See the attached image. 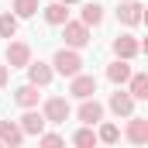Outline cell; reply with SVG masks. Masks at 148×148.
<instances>
[{
  "label": "cell",
  "mask_w": 148,
  "mask_h": 148,
  "mask_svg": "<svg viewBox=\"0 0 148 148\" xmlns=\"http://www.w3.org/2000/svg\"><path fill=\"white\" fill-rule=\"evenodd\" d=\"M52 69L59 76H76L83 73V59H79V48H59L55 59H52Z\"/></svg>",
  "instance_id": "obj_1"
},
{
  "label": "cell",
  "mask_w": 148,
  "mask_h": 148,
  "mask_svg": "<svg viewBox=\"0 0 148 148\" xmlns=\"http://www.w3.org/2000/svg\"><path fill=\"white\" fill-rule=\"evenodd\" d=\"M62 28V38H66V48H86L93 38H90V28L83 24V21H66V24H59Z\"/></svg>",
  "instance_id": "obj_2"
},
{
  "label": "cell",
  "mask_w": 148,
  "mask_h": 148,
  "mask_svg": "<svg viewBox=\"0 0 148 148\" xmlns=\"http://www.w3.org/2000/svg\"><path fill=\"white\" fill-rule=\"evenodd\" d=\"M41 114H45L48 124H66L73 110H69V100H66V97H48L45 107H41Z\"/></svg>",
  "instance_id": "obj_3"
},
{
  "label": "cell",
  "mask_w": 148,
  "mask_h": 148,
  "mask_svg": "<svg viewBox=\"0 0 148 148\" xmlns=\"http://www.w3.org/2000/svg\"><path fill=\"white\" fill-rule=\"evenodd\" d=\"M7 62V69H24L28 62H31V45L28 41H7V55H3Z\"/></svg>",
  "instance_id": "obj_4"
},
{
  "label": "cell",
  "mask_w": 148,
  "mask_h": 148,
  "mask_svg": "<svg viewBox=\"0 0 148 148\" xmlns=\"http://www.w3.org/2000/svg\"><path fill=\"white\" fill-rule=\"evenodd\" d=\"M117 21L127 24V28H138V24L145 21V7H141L138 0H121V7H117Z\"/></svg>",
  "instance_id": "obj_5"
},
{
  "label": "cell",
  "mask_w": 148,
  "mask_h": 148,
  "mask_svg": "<svg viewBox=\"0 0 148 148\" xmlns=\"http://www.w3.org/2000/svg\"><path fill=\"white\" fill-rule=\"evenodd\" d=\"M141 52H145V45L134 35H117L114 38V55H117V59H127V62H131V59L141 55Z\"/></svg>",
  "instance_id": "obj_6"
},
{
  "label": "cell",
  "mask_w": 148,
  "mask_h": 148,
  "mask_svg": "<svg viewBox=\"0 0 148 148\" xmlns=\"http://www.w3.org/2000/svg\"><path fill=\"white\" fill-rule=\"evenodd\" d=\"M17 124H21L24 138H38V134L45 131V124H48V121H45V114H41V110H35V107H28V110H24V117H21Z\"/></svg>",
  "instance_id": "obj_7"
},
{
  "label": "cell",
  "mask_w": 148,
  "mask_h": 148,
  "mask_svg": "<svg viewBox=\"0 0 148 148\" xmlns=\"http://www.w3.org/2000/svg\"><path fill=\"white\" fill-rule=\"evenodd\" d=\"M73 83H69V93H73L76 100H86V97H93L97 93V76H86V73H76L69 76Z\"/></svg>",
  "instance_id": "obj_8"
},
{
  "label": "cell",
  "mask_w": 148,
  "mask_h": 148,
  "mask_svg": "<svg viewBox=\"0 0 148 148\" xmlns=\"http://www.w3.org/2000/svg\"><path fill=\"white\" fill-rule=\"evenodd\" d=\"M76 117H79L83 124H100V121H103V103H100L97 97H86V100L79 103Z\"/></svg>",
  "instance_id": "obj_9"
},
{
  "label": "cell",
  "mask_w": 148,
  "mask_h": 148,
  "mask_svg": "<svg viewBox=\"0 0 148 148\" xmlns=\"http://www.w3.org/2000/svg\"><path fill=\"white\" fill-rule=\"evenodd\" d=\"M134 103H138V100H134L127 90L117 86V93H110V103H107V107H110L117 117H131V114H134Z\"/></svg>",
  "instance_id": "obj_10"
},
{
  "label": "cell",
  "mask_w": 148,
  "mask_h": 148,
  "mask_svg": "<svg viewBox=\"0 0 148 148\" xmlns=\"http://www.w3.org/2000/svg\"><path fill=\"white\" fill-rule=\"evenodd\" d=\"M24 69H28V83H35V86H48L52 76H55V69H52L48 62H41V59H38V62H28Z\"/></svg>",
  "instance_id": "obj_11"
},
{
  "label": "cell",
  "mask_w": 148,
  "mask_h": 148,
  "mask_svg": "<svg viewBox=\"0 0 148 148\" xmlns=\"http://www.w3.org/2000/svg\"><path fill=\"white\" fill-rule=\"evenodd\" d=\"M127 141H134V145H145L148 141V117H138V114H131L127 117Z\"/></svg>",
  "instance_id": "obj_12"
},
{
  "label": "cell",
  "mask_w": 148,
  "mask_h": 148,
  "mask_svg": "<svg viewBox=\"0 0 148 148\" xmlns=\"http://www.w3.org/2000/svg\"><path fill=\"white\" fill-rule=\"evenodd\" d=\"M0 145H24V131H21V124L17 121H0Z\"/></svg>",
  "instance_id": "obj_13"
},
{
  "label": "cell",
  "mask_w": 148,
  "mask_h": 148,
  "mask_svg": "<svg viewBox=\"0 0 148 148\" xmlns=\"http://www.w3.org/2000/svg\"><path fill=\"white\" fill-rule=\"evenodd\" d=\"M38 100H41V93H38L35 83H24V86H17V90H14V103H17V107H24V110H28V107H38Z\"/></svg>",
  "instance_id": "obj_14"
},
{
  "label": "cell",
  "mask_w": 148,
  "mask_h": 148,
  "mask_svg": "<svg viewBox=\"0 0 148 148\" xmlns=\"http://www.w3.org/2000/svg\"><path fill=\"white\" fill-rule=\"evenodd\" d=\"M41 14H45V21L48 24H66L69 21V3H62V0H55V3H48V7H41Z\"/></svg>",
  "instance_id": "obj_15"
},
{
  "label": "cell",
  "mask_w": 148,
  "mask_h": 148,
  "mask_svg": "<svg viewBox=\"0 0 148 148\" xmlns=\"http://www.w3.org/2000/svg\"><path fill=\"white\" fill-rule=\"evenodd\" d=\"M107 79H110L114 86H124V83L131 79V66H127V59H114L110 66H107Z\"/></svg>",
  "instance_id": "obj_16"
},
{
  "label": "cell",
  "mask_w": 148,
  "mask_h": 148,
  "mask_svg": "<svg viewBox=\"0 0 148 148\" xmlns=\"http://www.w3.org/2000/svg\"><path fill=\"white\" fill-rule=\"evenodd\" d=\"M83 24L86 28H100L103 24V3H83Z\"/></svg>",
  "instance_id": "obj_17"
},
{
  "label": "cell",
  "mask_w": 148,
  "mask_h": 148,
  "mask_svg": "<svg viewBox=\"0 0 148 148\" xmlns=\"http://www.w3.org/2000/svg\"><path fill=\"white\" fill-rule=\"evenodd\" d=\"M127 83H131V86H127V93H131L134 100H148V76H145V73H131Z\"/></svg>",
  "instance_id": "obj_18"
},
{
  "label": "cell",
  "mask_w": 148,
  "mask_h": 148,
  "mask_svg": "<svg viewBox=\"0 0 148 148\" xmlns=\"http://www.w3.org/2000/svg\"><path fill=\"white\" fill-rule=\"evenodd\" d=\"M73 145H79V148H93L97 145V131H93V124H83L79 131L73 134Z\"/></svg>",
  "instance_id": "obj_19"
},
{
  "label": "cell",
  "mask_w": 148,
  "mask_h": 148,
  "mask_svg": "<svg viewBox=\"0 0 148 148\" xmlns=\"http://www.w3.org/2000/svg\"><path fill=\"white\" fill-rule=\"evenodd\" d=\"M38 10H41L38 0H14V17H17V21H21V17H35Z\"/></svg>",
  "instance_id": "obj_20"
},
{
  "label": "cell",
  "mask_w": 148,
  "mask_h": 148,
  "mask_svg": "<svg viewBox=\"0 0 148 148\" xmlns=\"http://www.w3.org/2000/svg\"><path fill=\"white\" fill-rule=\"evenodd\" d=\"M117 138H121V127H117V124H110V121H107V124L100 121V131H97V141H103V145H114Z\"/></svg>",
  "instance_id": "obj_21"
},
{
  "label": "cell",
  "mask_w": 148,
  "mask_h": 148,
  "mask_svg": "<svg viewBox=\"0 0 148 148\" xmlns=\"http://www.w3.org/2000/svg\"><path fill=\"white\" fill-rule=\"evenodd\" d=\"M14 35H17V17H14V14H0V38L10 41Z\"/></svg>",
  "instance_id": "obj_22"
},
{
  "label": "cell",
  "mask_w": 148,
  "mask_h": 148,
  "mask_svg": "<svg viewBox=\"0 0 148 148\" xmlns=\"http://www.w3.org/2000/svg\"><path fill=\"white\" fill-rule=\"evenodd\" d=\"M38 141H41V145H62L66 138H62V134H55V131H41V134H38Z\"/></svg>",
  "instance_id": "obj_23"
},
{
  "label": "cell",
  "mask_w": 148,
  "mask_h": 148,
  "mask_svg": "<svg viewBox=\"0 0 148 148\" xmlns=\"http://www.w3.org/2000/svg\"><path fill=\"white\" fill-rule=\"evenodd\" d=\"M7 73H10V69H7V66H0V90L7 86Z\"/></svg>",
  "instance_id": "obj_24"
},
{
  "label": "cell",
  "mask_w": 148,
  "mask_h": 148,
  "mask_svg": "<svg viewBox=\"0 0 148 148\" xmlns=\"http://www.w3.org/2000/svg\"><path fill=\"white\" fill-rule=\"evenodd\" d=\"M62 3H69V7H73V3H79V0H62Z\"/></svg>",
  "instance_id": "obj_25"
}]
</instances>
